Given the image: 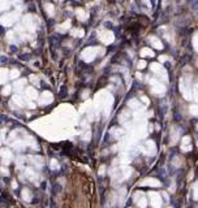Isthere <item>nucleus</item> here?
<instances>
[{"instance_id":"nucleus-1","label":"nucleus","mask_w":198,"mask_h":208,"mask_svg":"<svg viewBox=\"0 0 198 208\" xmlns=\"http://www.w3.org/2000/svg\"><path fill=\"white\" fill-rule=\"evenodd\" d=\"M19 18V12H9V13H5L4 16H1V18H0V22H1V25L4 26H11L14 23V21Z\"/></svg>"},{"instance_id":"nucleus-2","label":"nucleus","mask_w":198,"mask_h":208,"mask_svg":"<svg viewBox=\"0 0 198 208\" xmlns=\"http://www.w3.org/2000/svg\"><path fill=\"white\" fill-rule=\"evenodd\" d=\"M95 51H98V48L95 47H89V48H85V50L82 51V53H81V57H82L83 60H85L86 62H90L93 61V60L95 59V56L98 55Z\"/></svg>"},{"instance_id":"nucleus-3","label":"nucleus","mask_w":198,"mask_h":208,"mask_svg":"<svg viewBox=\"0 0 198 208\" xmlns=\"http://www.w3.org/2000/svg\"><path fill=\"white\" fill-rule=\"evenodd\" d=\"M37 23L38 21L35 18L34 16H31V14H29V16H26L25 18H24V25H25V28L29 30V31L34 33L35 29H37Z\"/></svg>"},{"instance_id":"nucleus-4","label":"nucleus","mask_w":198,"mask_h":208,"mask_svg":"<svg viewBox=\"0 0 198 208\" xmlns=\"http://www.w3.org/2000/svg\"><path fill=\"white\" fill-rule=\"evenodd\" d=\"M52 100H53L52 94H51L50 91H44V92H42V95L39 98V104L41 105H46V104H50Z\"/></svg>"},{"instance_id":"nucleus-5","label":"nucleus","mask_w":198,"mask_h":208,"mask_svg":"<svg viewBox=\"0 0 198 208\" xmlns=\"http://www.w3.org/2000/svg\"><path fill=\"white\" fill-rule=\"evenodd\" d=\"M0 155H1V159H3V163H4V164H9L12 160V152L9 150L3 148L1 151H0Z\"/></svg>"},{"instance_id":"nucleus-6","label":"nucleus","mask_w":198,"mask_h":208,"mask_svg":"<svg viewBox=\"0 0 198 208\" xmlns=\"http://www.w3.org/2000/svg\"><path fill=\"white\" fill-rule=\"evenodd\" d=\"M8 78H9V74H8V69L0 68V85H5V82H7Z\"/></svg>"},{"instance_id":"nucleus-7","label":"nucleus","mask_w":198,"mask_h":208,"mask_svg":"<svg viewBox=\"0 0 198 208\" xmlns=\"http://www.w3.org/2000/svg\"><path fill=\"white\" fill-rule=\"evenodd\" d=\"M150 198H151V203H152V206H154L155 208L160 207L162 200H160V198H159L158 194H155V192H150Z\"/></svg>"},{"instance_id":"nucleus-8","label":"nucleus","mask_w":198,"mask_h":208,"mask_svg":"<svg viewBox=\"0 0 198 208\" xmlns=\"http://www.w3.org/2000/svg\"><path fill=\"white\" fill-rule=\"evenodd\" d=\"M26 98H28L29 100H35V99L38 98V94H37L34 87H28V89H26Z\"/></svg>"},{"instance_id":"nucleus-9","label":"nucleus","mask_w":198,"mask_h":208,"mask_svg":"<svg viewBox=\"0 0 198 208\" xmlns=\"http://www.w3.org/2000/svg\"><path fill=\"white\" fill-rule=\"evenodd\" d=\"M29 160L31 161L34 165H38V168H41L42 165H43V159H42L41 156H30Z\"/></svg>"},{"instance_id":"nucleus-10","label":"nucleus","mask_w":198,"mask_h":208,"mask_svg":"<svg viewBox=\"0 0 198 208\" xmlns=\"http://www.w3.org/2000/svg\"><path fill=\"white\" fill-rule=\"evenodd\" d=\"M106 31H107V30H106ZM98 37L100 38L104 42V43H111V42H112V39H113V35L111 34L110 31H107V33H106V35H104V37H100V35H98Z\"/></svg>"},{"instance_id":"nucleus-11","label":"nucleus","mask_w":198,"mask_h":208,"mask_svg":"<svg viewBox=\"0 0 198 208\" xmlns=\"http://www.w3.org/2000/svg\"><path fill=\"white\" fill-rule=\"evenodd\" d=\"M25 82H26L25 80H20L19 82L14 83V86H13V87H14V90H16V92H20L21 90L24 89V86H25Z\"/></svg>"},{"instance_id":"nucleus-12","label":"nucleus","mask_w":198,"mask_h":208,"mask_svg":"<svg viewBox=\"0 0 198 208\" xmlns=\"http://www.w3.org/2000/svg\"><path fill=\"white\" fill-rule=\"evenodd\" d=\"M13 100L16 102V103L19 104L20 107H24V105L26 104V102L24 100V99H22V96H21V95H16V96H14V98H13Z\"/></svg>"},{"instance_id":"nucleus-13","label":"nucleus","mask_w":198,"mask_h":208,"mask_svg":"<svg viewBox=\"0 0 198 208\" xmlns=\"http://www.w3.org/2000/svg\"><path fill=\"white\" fill-rule=\"evenodd\" d=\"M22 198H24V200L30 202V199H31V192H30L28 189H24L22 190Z\"/></svg>"},{"instance_id":"nucleus-14","label":"nucleus","mask_w":198,"mask_h":208,"mask_svg":"<svg viewBox=\"0 0 198 208\" xmlns=\"http://www.w3.org/2000/svg\"><path fill=\"white\" fill-rule=\"evenodd\" d=\"M71 34L73 35V37H83V34H85V33H83V30H78V29H74V30H72L71 31Z\"/></svg>"},{"instance_id":"nucleus-15","label":"nucleus","mask_w":198,"mask_h":208,"mask_svg":"<svg viewBox=\"0 0 198 208\" xmlns=\"http://www.w3.org/2000/svg\"><path fill=\"white\" fill-rule=\"evenodd\" d=\"M26 174H28V176H29V177H28L29 180H35V178H37V177H38L37 174L34 173V172H33L31 169H30V168H28V169H26Z\"/></svg>"},{"instance_id":"nucleus-16","label":"nucleus","mask_w":198,"mask_h":208,"mask_svg":"<svg viewBox=\"0 0 198 208\" xmlns=\"http://www.w3.org/2000/svg\"><path fill=\"white\" fill-rule=\"evenodd\" d=\"M11 91H12V86H11V85H7V86L4 87V89L1 90V94L4 95V96H7V95L11 94Z\"/></svg>"},{"instance_id":"nucleus-17","label":"nucleus","mask_w":198,"mask_h":208,"mask_svg":"<svg viewBox=\"0 0 198 208\" xmlns=\"http://www.w3.org/2000/svg\"><path fill=\"white\" fill-rule=\"evenodd\" d=\"M44 8H46V11L48 12L50 16H53V13H55V12H53V5L52 4H46V5H44Z\"/></svg>"},{"instance_id":"nucleus-18","label":"nucleus","mask_w":198,"mask_h":208,"mask_svg":"<svg viewBox=\"0 0 198 208\" xmlns=\"http://www.w3.org/2000/svg\"><path fill=\"white\" fill-rule=\"evenodd\" d=\"M8 8H9V3L8 1H0V12L8 9Z\"/></svg>"},{"instance_id":"nucleus-19","label":"nucleus","mask_w":198,"mask_h":208,"mask_svg":"<svg viewBox=\"0 0 198 208\" xmlns=\"http://www.w3.org/2000/svg\"><path fill=\"white\" fill-rule=\"evenodd\" d=\"M19 76H20V72L17 70V69H13V70H11L9 78H12V80H14V78H17Z\"/></svg>"},{"instance_id":"nucleus-20","label":"nucleus","mask_w":198,"mask_h":208,"mask_svg":"<svg viewBox=\"0 0 198 208\" xmlns=\"http://www.w3.org/2000/svg\"><path fill=\"white\" fill-rule=\"evenodd\" d=\"M50 167H51V169H59V163L55 160V159H52L50 163Z\"/></svg>"},{"instance_id":"nucleus-21","label":"nucleus","mask_w":198,"mask_h":208,"mask_svg":"<svg viewBox=\"0 0 198 208\" xmlns=\"http://www.w3.org/2000/svg\"><path fill=\"white\" fill-rule=\"evenodd\" d=\"M137 204L141 207V208H145L146 207V198H141L137 200Z\"/></svg>"},{"instance_id":"nucleus-22","label":"nucleus","mask_w":198,"mask_h":208,"mask_svg":"<svg viewBox=\"0 0 198 208\" xmlns=\"http://www.w3.org/2000/svg\"><path fill=\"white\" fill-rule=\"evenodd\" d=\"M143 185H155V186H158L159 182L157 180H146L145 182H143Z\"/></svg>"},{"instance_id":"nucleus-23","label":"nucleus","mask_w":198,"mask_h":208,"mask_svg":"<svg viewBox=\"0 0 198 208\" xmlns=\"http://www.w3.org/2000/svg\"><path fill=\"white\" fill-rule=\"evenodd\" d=\"M77 17H80L81 20H85L86 18V14L83 13V9H78V11H77Z\"/></svg>"},{"instance_id":"nucleus-24","label":"nucleus","mask_w":198,"mask_h":208,"mask_svg":"<svg viewBox=\"0 0 198 208\" xmlns=\"http://www.w3.org/2000/svg\"><path fill=\"white\" fill-rule=\"evenodd\" d=\"M69 26H71V21L68 20V21H65V22L63 23L61 26H60V29H61V30H64V29H68V28H69Z\"/></svg>"},{"instance_id":"nucleus-25","label":"nucleus","mask_w":198,"mask_h":208,"mask_svg":"<svg viewBox=\"0 0 198 208\" xmlns=\"http://www.w3.org/2000/svg\"><path fill=\"white\" fill-rule=\"evenodd\" d=\"M7 38L11 40V43H13V42H14V40H13V33H12V31H9V33L7 34Z\"/></svg>"},{"instance_id":"nucleus-26","label":"nucleus","mask_w":198,"mask_h":208,"mask_svg":"<svg viewBox=\"0 0 198 208\" xmlns=\"http://www.w3.org/2000/svg\"><path fill=\"white\" fill-rule=\"evenodd\" d=\"M0 143H1V141H0Z\"/></svg>"}]
</instances>
